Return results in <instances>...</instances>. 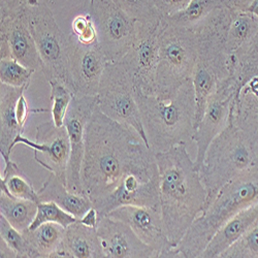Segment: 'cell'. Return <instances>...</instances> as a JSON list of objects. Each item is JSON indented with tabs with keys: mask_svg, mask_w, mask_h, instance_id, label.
<instances>
[{
	"mask_svg": "<svg viewBox=\"0 0 258 258\" xmlns=\"http://www.w3.org/2000/svg\"><path fill=\"white\" fill-rule=\"evenodd\" d=\"M90 2H92V0H90ZM38 3H39L38 0H29L28 5H29V6H35V5H37Z\"/></svg>",
	"mask_w": 258,
	"mask_h": 258,
	"instance_id": "obj_43",
	"label": "cell"
},
{
	"mask_svg": "<svg viewBox=\"0 0 258 258\" xmlns=\"http://www.w3.org/2000/svg\"><path fill=\"white\" fill-rule=\"evenodd\" d=\"M113 2H115V3H117V2H118V0H113Z\"/></svg>",
	"mask_w": 258,
	"mask_h": 258,
	"instance_id": "obj_44",
	"label": "cell"
},
{
	"mask_svg": "<svg viewBox=\"0 0 258 258\" xmlns=\"http://www.w3.org/2000/svg\"><path fill=\"white\" fill-rule=\"evenodd\" d=\"M98 109L109 118L133 127L149 146L136 99V84L121 61H109L97 92Z\"/></svg>",
	"mask_w": 258,
	"mask_h": 258,
	"instance_id": "obj_8",
	"label": "cell"
},
{
	"mask_svg": "<svg viewBox=\"0 0 258 258\" xmlns=\"http://www.w3.org/2000/svg\"><path fill=\"white\" fill-rule=\"evenodd\" d=\"M247 12H249L250 14H252L258 19V0H252V3Z\"/></svg>",
	"mask_w": 258,
	"mask_h": 258,
	"instance_id": "obj_42",
	"label": "cell"
},
{
	"mask_svg": "<svg viewBox=\"0 0 258 258\" xmlns=\"http://www.w3.org/2000/svg\"><path fill=\"white\" fill-rule=\"evenodd\" d=\"M219 0H191L182 11L162 17L168 24L180 27H193L201 23L213 11L221 8Z\"/></svg>",
	"mask_w": 258,
	"mask_h": 258,
	"instance_id": "obj_29",
	"label": "cell"
},
{
	"mask_svg": "<svg viewBox=\"0 0 258 258\" xmlns=\"http://www.w3.org/2000/svg\"><path fill=\"white\" fill-rule=\"evenodd\" d=\"M37 204L17 199L6 189L0 188V216L5 217L19 231L23 232L30 227L36 216Z\"/></svg>",
	"mask_w": 258,
	"mask_h": 258,
	"instance_id": "obj_24",
	"label": "cell"
},
{
	"mask_svg": "<svg viewBox=\"0 0 258 258\" xmlns=\"http://www.w3.org/2000/svg\"><path fill=\"white\" fill-rule=\"evenodd\" d=\"M157 22H139L136 39L121 62L131 74L136 88L146 94H154L159 60V30Z\"/></svg>",
	"mask_w": 258,
	"mask_h": 258,
	"instance_id": "obj_10",
	"label": "cell"
},
{
	"mask_svg": "<svg viewBox=\"0 0 258 258\" xmlns=\"http://www.w3.org/2000/svg\"><path fill=\"white\" fill-rule=\"evenodd\" d=\"M99 242L106 258H154L158 254L146 245L128 224L100 216L97 224Z\"/></svg>",
	"mask_w": 258,
	"mask_h": 258,
	"instance_id": "obj_18",
	"label": "cell"
},
{
	"mask_svg": "<svg viewBox=\"0 0 258 258\" xmlns=\"http://www.w3.org/2000/svg\"><path fill=\"white\" fill-rule=\"evenodd\" d=\"M221 6L231 13L247 12L252 0H219Z\"/></svg>",
	"mask_w": 258,
	"mask_h": 258,
	"instance_id": "obj_39",
	"label": "cell"
},
{
	"mask_svg": "<svg viewBox=\"0 0 258 258\" xmlns=\"http://www.w3.org/2000/svg\"><path fill=\"white\" fill-rule=\"evenodd\" d=\"M72 34L82 45H94L98 40V33L90 14L79 15L72 22Z\"/></svg>",
	"mask_w": 258,
	"mask_h": 258,
	"instance_id": "obj_36",
	"label": "cell"
},
{
	"mask_svg": "<svg viewBox=\"0 0 258 258\" xmlns=\"http://www.w3.org/2000/svg\"><path fill=\"white\" fill-rule=\"evenodd\" d=\"M0 188L6 189L17 199L39 203L37 191L13 160L5 162V168L0 177Z\"/></svg>",
	"mask_w": 258,
	"mask_h": 258,
	"instance_id": "obj_28",
	"label": "cell"
},
{
	"mask_svg": "<svg viewBox=\"0 0 258 258\" xmlns=\"http://www.w3.org/2000/svg\"><path fill=\"white\" fill-rule=\"evenodd\" d=\"M256 158L252 145L234 121L232 105L226 127L210 144L199 170L208 193L207 206L225 184L246 171Z\"/></svg>",
	"mask_w": 258,
	"mask_h": 258,
	"instance_id": "obj_5",
	"label": "cell"
},
{
	"mask_svg": "<svg viewBox=\"0 0 258 258\" xmlns=\"http://www.w3.org/2000/svg\"><path fill=\"white\" fill-rule=\"evenodd\" d=\"M31 34L44 64L42 73L48 81L58 80L75 92L70 63V35L59 27L51 9L45 3L27 6Z\"/></svg>",
	"mask_w": 258,
	"mask_h": 258,
	"instance_id": "obj_7",
	"label": "cell"
},
{
	"mask_svg": "<svg viewBox=\"0 0 258 258\" xmlns=\"http://www.w3.org/2000/svg\"><path fill=\"white\" fill-rule=\"evenodd\" d=\"M117 4L139 22H157L162 18L153 0H118Z\"/></svg>",
	"mask_w": 258,
	"mask_h": 258,
	"instance_id": "obj_35",
	"label": "cell"
},
{
	"mask_svg": "<svg viewBox=\"0 0 258 258\" xmlns=\"http://www.w3.org/2000/svg\"><path fill=\"white\" fill-rule=\"evenodd\" d=\"M122 206H146L160 209L158 165L129 171L112 192L94 203L99 217L106 216Z\"/></svg>",
	"mask_w": 258,
	"mask_h": 258,
	"instance_id": "obj_11",
	"label": "cell"
},
{
	"mask_svg": "<svg viewBox=\"0 0 258 258\" xmlns=\"http://www.w3.org/2000/svg\"><path fill=\"white\" fill-rule=\"evenodd\" d=\"M40 202H54L66 210L78 220L94 207L92 201L85 195L74 192L69 189L67 181L62 180L57 175L50 173L48 178L37 190Z\"/></svg>",
	"mask_w": 258,
	"mask_h": 258,
	"instance_id": "obj_23",
	"label": "cell"
},
{
	"mask_svg": "<svg viewBox=\"0 0 258 258\" xmlns=\"http://www.w3.org/2000/svg\"><path fill=\"white\" fill-rule=\"evenodd\" d=\"M238 91V86L229 76L210 96L206 104L203 117L192 138V141L197 145V157L195 163L199 170L204 162L210 144L223 131L228 123L234 97Z\"/></svg>",
	"mask_w": 258,
	"mask_h": 258,
	"instance_id": "obj_13",
	"label": "cell"
},
{
	"mask_svg": "<svg viewBox=\"0 0 258 258\" xmlns=\"http://www.w3.org/2000/svg\"><path fill=\"white\" fill-rule=\"evenodd\" d=\"M97 106V96L75 94L64 120L70 143L71 156L68 167L67 181L70 190L84 195L81 170L85 154V136L88 122Z\"/></svg>",
	"mask_w": 258,
	"mask_h": 258,
	"instance_id": "obj_14",
	"label": "cell"
},
{
	"mask_svg": "<svg viewBox=\"0 0 258 258\" xmlns=\"http://www.w3.org/2000/svg\"><path fill=\"white\" fill-rule=\"evenodd\" d=\"M0 238L16 253L17 258H38L22 231H19L3 216H0Z\"/></svg>",
	"mask_w": 258,
	"mask_h": 258,
	"instance_id": "obj_31",
	"label": "cell"
},
{
	"mask_svg": "<svg viewBox=\"0 0 258 258\" xmlns=\"http://www.w3.org/2000/svg\"><path fill=\"white\" fill-rule=\"evenodd\" d=\"M230 77L239 91L253 77H258V32L248 45L229 56Z\"/></svg>",
	"mask_w": 258,
	"mask_h": 258,
	"instance_id": "obj_27",
	"label": "cell"
},
{
	"mask_svg": "<svg viewBox=\"0 0 258 258\" xmlns=\"http://www.w3.org/2000/svg\"><path fill=\"white\" fill-rule=\"evenodd\" d=\"M27 89L3 83L0 85V154L4 162L12 160L15 141L24 132L17 119V102Z\"/></svg>",
	"mask_w": 258,
	"mask_h": 258,
	"instance_id": "obj_19",
	"label": "cell"
},
{
	"mask_svg": "<svg viewBox=\"0 0 258 258\" xmlns=\"http://www.w3.org/2000/svg\"><path fill=\"white\" fill-rule=\"evenodd\" d=\"M258 32V19L249 12L231 13L228 25L225 51L230 56L248 45Z\"/></svg>",
	"mask_w": 258,
	"mask_h": 258,
	"instance_id": "obj_25",
	"label": "cell"
},
{
	"mask_svg": "<svg viewBox=\"0 0 258 258\" xmlns=\"http://www.w3.org/2000/svg\"><path fill=\"white\" fill-rule=\"evenodd\" d=\"M220 257L258 258V219L238 241L225 250Z\"/></svg>",
	"mask_w": 258,
	"mask_h": 258,
	"instance_id": "obj_34",
	"label": "cell"
},
{
	"mask_svg": "<svg viewBox=\"0 0 258 258\" xmlns=\"http://www.w3.org/2000/svg\"><path fill=\"white\" fill-rule=\"evenodd\" d=\"M257 219L258 203L235 214L233 217L225 222L213 235L200 257H220L225 250L241 238Z\"/></svg>",
	"mask_w": 258,
	"mask_h": 258,
	"instance_id": "obj_22",
	"label": "cell"
},
{
	"mask_svg": "<svg viewBox=\"0 0 258 258\" xmlns=\"http://www.w3.org/2000/svg\"><path fill=\"white\" fill-rule=\"evenodd\" d=\"M48 82L51 87V101L53 102L51 109L52 121L56 126L61 127L64 126V120L75 92L68 85L58 80H50Z\"/></svg>",
	"mask_w": 258,
	"mask_h": 258,
	"instance_id": "obj_30",
	"label": "cell"
},
{
	"mask_svg": "<svg viewBox=\"0 0 258 258\" xmlns=\"http://www.w3.org/2000/svg\"><path fill=\"white\" fill-rule=\"evenodd\" d=\"M64 231L66 227L60 224L45 223L35 229H26L23 233L35 250L38 258H56Z\"/></svg>",
	"mask_w": 258,
	"mask_h": 258,
	"instance_id": "obj_26",
	"label": "cell"
},
{
	"mask_svg": "<svg viewBox=\"0 0 258 258\" xmlns=\"http://www.w3.org/2000/svg\"><path fill=\"white\" fill-rule=\"evenodd\" d=\"M35 72L13 58L0 59V82L13 87H29Z\"/></svg>",
	"mask_w": 258,
	"mask_h": 258,
	"instance_id": "obj_33",
	"label": "cell"
},
{
	"mask_svg": "<svg viewBox=\"0 0 258 258\" xmlns=\"http://www.w3.org/2000/svg\"><path fill=\"white\" fill-rule=\"evenodd\" d=\"M200 44V34L196 26H174L161 18L154 95L169 97L186 81L191 80Z\"/></svg>",
	"mask_w": 258,
	"mask_h": 258,
	"instance_id": "obj_6",
	"label": "cell"
},
{
	"mask_svg": "<svg viewBox=\"0 0 258 258\" xmlns=\"http://www.w3.org/2000/svg\"><path fill=\"white\" fill-rule=\"evenodd\" d=\"M78 219L72 214L63 210L54 202H40L37 204L36 216L28 229H35L45 223H57L68 227Z\"/></svg>",
	"mask_w": 258,
	"mask_h": 258,
	"instance_id": "obj_32",
	"label": "cell"
},
{
	"mask_svg": "<svg viewBox=\"0 0 258 258\" xmlns=\"http://www.w3.org/2000/svg\"><path fill=\"white\" fill-rule=\"evenodd\" d=\"M98 220H99V214L94 207L91 208L87 213H86L82 219H80V221L82 223L88 225V226H91V227H97Z\"/></svg>",
	"mask_w": 258,
	"mask_h": 258,
	"instance_id": "obj_40",
	"label": "cell"
},
{
	"mask_svg": "<svg viewBox=\"0 0 258 258\" xmlns=\"http://www.w3.org/2000/svg\"><path fill=\"white\" fill-rule=\"evenodd\" d=\"M258 203V157L241 175L225 184L189 227L176 249L180 257H200L213 235L239 212Z\"/></svg>",
	"mask_w": 258,
	"mask_h": 258,
	"instance_id": "obj_4",
	"label": "cell"
},
{
	"mask_svg": "<svg viewBox=\"0 0 258 258\" xmlns=\"http://www.w3.org/2000/svg\"><path fill=\"white\" fill-rule=\"evenodd\" d=\"M132 227L139 238L158 254V257H180L176 246L165 233L159 208L146 206H122L106 215Z\"/></svg>",
	"mask_w": 258,
	"mask_h": 258,
	"instance_id": "obj_15",
	"label": "cell"
},
{
	"mask_svg": "<svg viewBox=\"0 0 258 258\" xmlns=\"http://www.w3.org/2000/svg\"><path fill=\"white\" fill-rule=\"evenodd\" d=\"M0 257L2 258H17L16 253L3 240H0Z\"/></svg>",
	"mask_w": 258,
	"mask_h": 258,
	"instance_id": "obj_41",
	"label": "cell"
},
{
	"mask_svg": "<svg viewBox=\"0 0 258 258\" xmlns=\"http://www.w3.org/2000/svg\"><path fill=\"white\" fill-rule=\"evenodd\" d=\"M159 171V207L165 233L176 247L204 212L208 193L200 171L181 144L155 153Z\"/></svg>",
	"mask_w": 258,
	"mask_h": 258,
	"instance_id": "obj_2",
	"label": "cell"
},
{
	"mask_svg": "<svg viewBox=\"0 0 258 258\" xmlns=\"http://www.w3.org/2000/svg\"><path fill=\"white\" fill-rule=\"evenodd\" d=\"M88 13L107 60L121 61L136 39L138 21L113 0H92Z\"/></svg>",
	"mask_w": 258,
	"mask_h": 258,
	"instance_id": "obj_9",
	"label": "cell"
},
{
	"mask_svg": "<svg viewBox=\"0 0 258 258\" xmlns=\"http://www.w3.org/2000/svg\"><path fill=\"white\" fill-rule=\"evenodd\" d=\"M162 17L174 15L184 10L191 0H153Z\"/></svg>",
	"mask_w": 258,
	"mask_h": 258,
	"instance_id": "obj_37",
	"label": "cell"
},
{
	"mask_svg": "<svg viewBox=\"0 0 258 258\" xmlns=\"http://www.w3.org/2000/svg\"><path fill=\"white\" fill-rule=\"evenodd\" d=\"M26 7L0 19V58H13L34 72H42L44 64L29 28Z\"/></svg>",
	"mask_w": 258,
	"mask_h": 258,
	"instance_id": "obj_16",
	"label": "cell"
},
{
	"mask_svg": "<svg viewBox=\"0 0 258 258\" xmlns=\"http://www.w3.org/2000/svg\"><path fill=\"white\" fill-rule=\"evenodd\" d=\"M157 166L153 150L131 126L104 115L96 106L85 136L81 182L93 203L112 192L134 170Z\"/></svg>",
	"mask_w": 258,
	"mask_h": 258,
	"instance_id": "obj_1",
	"label": "cell"
},
{
	"mask_svg": "<svg viewBox=\"0 0 258 258\" xmlns=\"http://www.w3.org/2000/svg\"><path fill=\"white\" fill-rule=\"evenodd\" d=\"M56 258H105L96 227L80 220L69 225Z\"/></svg>",
	"mask_w": 258,
	"mask_h": 258,
	"instance_id": "obj_20",
	"label": "cell"
},
{
	"mask_svg": "<svg viewBox=\"0 0 258 258\" xmlns=\"http://www.w3.org/2000/svg\"><path fill=\"white\" fill-rule=\"evenodd\" d=\"M29 0H0V19L17 14L28 6Z\"/></svg>",
	"mask_w": 258,
	"mask_h": 258,
	"instance_id": "obj_38",
	"label": "cell"
},
{
	"mask_svg": "<svg viewBox=\"0 0 258 258\" xmlns=\"http://www.w3.org/2000/svg\"><path fill=\"white\" fill-rule=\"evenodd\" d=\"M107 60L99 42L85 46L70 35L71 76L75 94L97 95Z\"/></svg>",
	"mask_w": 258,
	"mask_h": 258,
	"instance_id": "obj_17",
	"label": "cell"
},
{
	"mask_svg": "<svg viewBox=\"0 0 258 258\" xmlns=\"http://www.w3.org/2000/svg\"><path fill=\"white\" fill-rule=\"evenodd\" d=\"M144 131L154 153L192 141L197 127V102L191 80L169 97L146 94L136 88Z\"/></svg>",
	"mask_w": 258,
	"mask_h": 258,
	"instance_id": "obj_3",
	"label": "cell"
},
{
	"mask_svg": "<svg viewBox=\"0 0 258 258\" xmlns=\"http://www.w3.org/2000/svg\"><path fill=\"white\" fill-rule=\"evenodd\" d=\"M233 118L258 157V77L247 81L233 101Z\"/></svg>",
	"mask_w": 258,
	"mask_h": 258,
	"instance_id": "obj_21",
	"label": "cell"
},
{
	"mask_svg": "<svg viewBox=\"0 0 258 258\" xmlns=\"http://www.w3.org/2000/svg\"><path fill=\"white\" fill-rule=\"evenodd\" d=\"M18 145L29 147L33 151L34 160L40 166L67 181L71 143L66 126L58 127L53 121L40 123L36 126L35 141L22 134L16 139L14 148Z\"/></svg>",
	"mask_w": 258,
	"mask_h": 258,
	"instance_id": "obj_12",
	"label": "cell"
}]
</instances>
